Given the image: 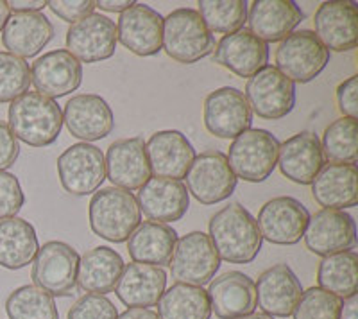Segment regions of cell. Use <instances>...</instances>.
<instances>
[{
	"mask_svg": "<svg viewBox=\"0 0 358 319\" xmlns=\"http://www.w3.org/2000/svg\"><path fill=\"white\" fill-rule=\"evenodd\" d=\"M9 15H11V11H9V6L6 0H0V33L4 31V25L6 22H8Z\"/></svg>",
	"mask_w": 358,
	"mask_h": 319,
	"instance_id": "obj_50",
	"label": "cell"
},
{
	"mask_svg": "<svg viewBox=\"0 0 358 319\" xmlns=\"http://www.w3.org/2000/svg\"><path fill=\"white\" fill-rule=\"evenodd\" d=\"M79 253L62 241L45 242L33 260L31 278L50 296L65 298L78 289Z\"/></svg>",
	"mask_w": 358,
	"mask_h": 319,
	"instance_id": "obj_6",
	"label": "cell"
},
{
	"mask_svg": "<svg viewBox=\"0 0 358 319\" xmlns=\"http://www.w3.org/2000/svg\"><path fill=\"white\" fill-rule=\"evenodd\" d=\"M156 314L159 319H210L212 307L203 287L176 283L165 289Z\"/></svg>",
	"mask_w": 358,
	"mask_h": 319,
	"instance_id": "obj_34",
	"label": "cell"
},
{
	"mask_svg": "<svg viewBox=\"0 0 358 319\" xmlns=\"http://www.w3.org/2000/svg\"><path fill=\"white\" fill-rule=\"evenodd\" d=\"M315 36L328 50L348 52L358 45V9L350 0L322 2L313 15Z\"/></svg>",
	"mask_w": 358,
	"mask_h": 319,
	"instance_id": "obj_17",
	"label": "cell"
},
{
	"mask_svg": "<svg viewBox=\"0 0 358 319\" xmlns=\"http://www.w3.org/2000/svg\"><path fill=\"white\" fill-rule=\"evenodd\" d=\"M317 283L337 298H351L358 289V255L344 251L324 257L317 267Z\"/></svg>",
	"mask_w": 358,
	"mask_h": 319,
	"instance_id": "obj_35",
	"label": "cell"
},
{
	"mask_svg": "<svg viewBox=\"0 0 358 319\" xmlns=\"http://www.w3.org/2000/svg\"><path fill=\"white\" fill-rule=\"evenodd\" d=\"M321 146L330 164H355L358 158V120L341 117L331 122L324 129Z\"/></svg>",
	"mask_w": 358,
	"mask_h": 319,
	"instance_id": "obj_37",
	"label": "cell"
},
{
	"mask_svg": "<svg viewBox=\"0 0 358 319\" xmlns=\"http://www.w3.org/2000/svg\"><path fill=\"white\" fill-rule=\"evenodd\" d=\"M213 57L220 66L238 78H252L268 63V45L257 38L249 29H241L220 38Z\"/></svg>",
	"mask_w": 358,
	"mask_h": 319,
	"instance_id": "obj_25",
	"label": "cell"
},
{
	"mask_svg": "<svg viewBox=\"0 0 358 319\" xmlns=\"http://www.w3.org/2000/svg\"><path fill=\"white\" fill-rule=\"evenodd\" d=\"M90 228L108 242H126L140 226L142 212L133 192L122 188H101L90 199Z\"/></svg>",
	"mask_w": 358,
	"mask_h": 319,
	"instance_id": "obj_3",
	"label": "cell"
},
{
	"mask_svg": "<svg viewBox=\"0 0 358 319\" xmlns=\"http://www.w3.org/2000/svg\"><path fill=\"white\" fill-rule=\"evenodd\" d=\"M215 38L196 9L179 8L163 18L162 49L174 62L192 65L215 50Z\"/></svg>",
	"mask_w": 358,
	"mask_h": 319,
	"instance_id": "obj_4",
	"label": "cell"
},
{
	"mask_svg": "<svg viewBox=\"0 0 358 319\" xmlns=\"http://www.w3.org/2000/svg\"><path fill=\"white\" fill-rule=\"evenodd\" d=\"M245 101L260 119L280 120L296 106V85L273 65L248 79Z\"/></svg>",
	"mask_w": 358,
	"mask_h": 319,
	"instance_id": "obj_10",
	"label": "cell"
},
{
	"mask_svg": "<svg viewBox=\"0 0 358 319\" xmlns=\"http://www.w3.org/2000/svg\"><path fill=\"white\" fill-rule=\"evenodd\" d=\"M25 203L24 190L15 174L0 171V221L17 217Z\"/></svg>",
	"mask_w": 358,
	"mask_h": 319,
	"instance_id": "obj_42",
	"label": "cell"
},
{
	"mask_svg": "<svg viewBox=\"0 0 358 319\" xmlns=\"http://www.w3.org/2000/svg\"><path fill=\"white\" fill-rule=\"evenodd\" d=\"M47 8L56 17L72 25L95 11V0H50L47 2Z\"/></svg>",
	"mask_w": 358,
	"mask_h": 319,
	"instance_id": "obj_43",
	"label": "cell"
},
{
	"mask_svg": "<svg viewBox=\"0 0 358 319\" xmlns=\"http://www.w3.org/2000/svg\"><path fill=\"white\" fill-rule=\"evenodd\" d=\"M117 319H159L158 314L151 309H127Z\"/></svg>",
	"mask_w": 358,
	"mask_h": 319,
	"instance_id": "obj_49",
	"label": "cell"
},
{
	"mask_svg": "<svg viewBox=\"0 0 358 319\" xmlns=\"http://www.w3.org/2000/svg\"><path fill=\"white\" fill-rule=\"evenodd\" d=\"M54 38V25L43 13H13L2 31V45L13 56L34 57Z\"/></svg>",
	"mask_w": 358,
	"mask_h": 319,
	"instance_id": "obj_27",
	"label": "cell"
},
{
	"mask_svg": "<svg viewBox=\"0 0 358 319\" xmlns=\"http://www.w3.org/2000/svg\"><path fill=\"white\" fill-rule=\"evenodd\" d=\"M8 119L13 135L31 148H47L56 142L63 129L62 106L38 92H25L15 99Z\"/></svg>",
	"mask_w": 358,
	"mask_h": 319,
	"instance_id": "obj_2",
	"label": "cell"
},
{
	"mask_svg": "<svg viewBox=\"0 0 358 319\" xmlns=\"http://www.w3.org/2000/svg\"><path fill=\"white\" fill-rule=\"evenodd\" d=\"M167 289V273L163 267L147 264H124L115 295L129 309H147L158 305Z\"/></svg>",
	"mask_w": 358,
	"mask_h": 319,
	"instance_id": "obj_29",
	"label": "cell"
},
{
	"mask_svg": "<svg viewBox=\"0 0 358 319\" xmlns=\"http://www.w3.org/2000/svg\"><path fill=\"white\" fill-rule=\"evenodd\" d=\"M257 305L271 318H289L292 316L297 302L301 299L303 285L290 266L276 264L258 276Z\"/></svg>",
	"mask_w": 358,
	"mask_h": 319,
	"instance_id": "obj_22",
	"label": "cell"
},
{
	"mask_svg": "<svg viewBox=\"0 0 358 319\" xmlns=\"http://www.w3.org/2000/svg\"><path fill=\"white\" fill-rule=\"evenodd\" d=\"M31 86V69L22 57L0 50V103H13Z\"/></svg>",
	"mask_w": 358,
	"mask_h": 319,
	"instance_id": "obj_39",
	"label": "cell"
},
{
	"mask_svg": "<svg viewBox=\"0 0 358 319\" xmlns=\"http://www.w3.org/2000/svg\"><path fill=\"white\" fill-rule=\"evenodd\" d=\"M140 212L152 222L181 221L190 206V194L187 185L178 180H165V178H151L142 188L138 197Z\"/></svg>",
	"mask_w": 358,
	"mask_h": 319,
	"instance_id": "obj_23",
	"label": "cell"
},
{
	"mask_svg": "<svg viewBox=\"0 0 358 319\" xmlns=\"http://www.w3.org/2000/svg\"><path fill=\"white\" fill-rule=\"evenodd\" d=\"M278 165L287 180L297 185H312L326 165L321 139L312 132H301L280 143Z\"/></svg>",
	"mask_w": 358,
	"mask_h": 319,
	"instance_id": "obj_24",
	"label": "cell"
},
{
	"mask_svg": "<svg viewBox=\"0 0 358 319\" xmlns=\"http://www.w3.org/2000/svg\"><path fill=\"white\" fill-rule=\"evenodd\" d=\"M18 156H20V142L13 135L8 122L0 120V171L15 165Z\"/></svg>",
	"mask_w": 358,
	"mask_h": 319,
	"instance_id": "obj_45",
	"label": "cell"
},
{
	"mask_svg": "<svg viewBox=\"0 0 358 319\" xmlns=\"http://www.w3.org/2000/svg\"><path fill=\"white\" fill-rule=\"evenodd\" d=\"M203 119L210 135L236 139L251 127L252 111L241 90L222 86L204 99Z\"/></svg>",
	"mask_w": 358,
	"mask_h": 319,
	"instance_id": "obj_13",
	"label": "cell"
},
{
	"mask_svg": "<svg viewBox=\"0 0 358 319\" xmlns=\"http://www.w3.org/2000/svg\"><path fill=\"white\" fill-rule=\"evenodd\" d=\"M169 266L172 278L178 283L203 287L212 282L219 271L220 258L210 235L190 232L178 239Z\"/></svg>",
	"mask_w": 358,
	"mask_h": 319,
	"instance_id": "obj_8",
	"label": "cell"
},
{
	"mask_svg": "<svg viewBox=\"0 0 358 319\" xmlns=\"http://www.w3.org/2000/svg\"><path fill=\"white\" fill-rule=\"evenodd\" d=\"M305 15L294 0H255L248 11L249 31L262 41H281L301 24Z\"/></svg>",
	"mask_w": 358,
	"mask_h": 319,
	"instance_id": "obj_28",
	"label": "cell"
},
{
	"mask_svg": "<svg viewBox=\"0 0 358 319\" xmlns=\"http://www.w3.org/2000/svg\"><path fill=\"white\" fill-rule=\"evenodd\" d=\"M163 17L151 6L134 2L120 13L117 40L136 56H155L162 50Z\"/></svg>",
	"mask_w": 358,
	"mask_h": 319,
	"instance_id": "obj_20",
	"label": "cell"
},
{
	"mask_svg": "<svg viewBox=\"0 0 358 319\" xmlns=\"http://www.w3.org/2000/svg\"><path fill=\"white\" fill-rule=\"evenodd\" d=\"M236 319H274V318H271V316L264 314V312H252V314L244 316V318H236Z\"/></svg>",
	"mask_w": 358,
	"mask_h": 319,
	"instance_id": "obj_51",
	"label": "cell"
},
{
	"mask_svg": "<svg viewBox=\"0 0 358 319\" xmlns=\"http://www.w3.org/2000/svg\"><path fill=\"white\" fill-rule=\"evenodd\" d=\"M134 2L129 0H120V2H110V0H97L95 2V8L102 9V11L108 13H124L126 9H129Z\"/></svg>",
	"mask_w": 358,
	"mask_h": 319,
	"instance_id": "obj_47",
	"label": "cell"
},
{
	"mask_svg": "<svg viewBox=\"0 0 358 319\" xmlns=\"http://www.w3.org/2000/svg\"><path fill=\"white\" fill-rule=\"evenodd\" d=\"M9 319H59L56 302L36 285H22L6 299Z\"/></svg>",
	"mask_w": 358,
	"mask_h": 319,
	"instance_id": "obj_36",
	"label": "cell"
},
{
	"mask_svg": "<svg viewBox=\"0 0 358 319\" xmlns=\"http://www.w3.org/2000/svg\"><path fill=\"white\" fill-rule=\"evenodd\" d=\"M57 176L70 196L95 194L106 180L104 155L92 143H73L57 158Z\"/></svg>",
	"mask_w": 358,
	"mask_h": 319,
	"instance_id": "obj_9",
	"label": "cell"
},
{
	"mask_svg": "<svg viewBox=\"0 0 358 319\" xmlns=\"http://www.w3.org/2000/svg\"><path fill=\"white\" fill-rule=\"evenodd\" d=\"M9 11L13 13H40L41 9L47 8L45 0H36V2H20V0H11L8 2Z\"/></svg>",
	"mask_w": 358,
	"mask_h": 319,
	"instance_id": "obj_46",
	"label": "cell"
},
{
	"mask_svg": "<svg viewBox=\"0 0 358 319\" xmlns=\"http://www.w3.org/2000/svg\"><path fill=\"white\" fill-rule=\"evenodd\" d=\"M81 83L83 65L66 49L45 52L31 66V85L45 97H65L78 90Z\"/></svg>",
	"mask_w": 358,
	"mask_h": 319,
	"instance_id": "obj_18",
	"label": "cell"
},
{
	"mask_svg": "<svg viewBox=\"0 0 358 319\" xmlns=\"http://www.w3.org/2000/svg\"><path fill=\"white\" fill-rule=\"evenodd\" d=\"M117 25L101 13H92L66 31V50L79 63L110 59L117 50Z\"/></svg>",
	"mask_w": 358,
	"mask_h": 319,
	"instance_id": "obj_14",
	"label": "cell"
},
{
	"mask_svg": "<svg viewBox=\"0 0 358 319\" xmlns=\"http://www.w3.org/2000/svg\"><path fill=\"white\" fill-rule=\"evenodd\" d=\"M338 319H358V298L357 295L346 298L342 302L341 307V316Z\"/></svg>",
	"mask_w": 358,
	"mask_h": 319,
	"instance_id": "obj_48",
	"label": "cell"
},
{
	"mask_svg": "<svg viewBox=\"0 0 358 319\" xmlns=\"http://www.w3.org/2000/svg\"><path fill=\"white\" fill-rule=\"evenodd\" d=\"M305 244L319 257L351 251L357 242L355 219L344 210H324L310 217L305 229Z\"/></svg>",
	"mask_w": 358,
	"mask_h": 319,
	"instance_id": "obj_15",
	"label": "cell"
},
{
	"mask_svg": "<svg viewBox=\"0 0 358 319\" xmlns=\"http://www.w3.org/2000/svg\"><path fill=\"white\" fill-rule=\"evenodd\" d=\"M124 269L122 257L108 246H97L79 257L78 285L90 295L115 291Z\"/></svg>",
	"mask_w": 358,
	"mask_h": 319,
	"instance_id": "obj_31",
	"label": "cell"
},
{
	"mask_svg": "<svg viewBox=\"0 0 358 319\" xmlns=\"http://www.w3.org/2000/svg\"><path fill=\"white\" fill-rule=\"evenodd\" d=\"M274 62L276 69L294 85H305L326 69L330 62V50L317 40L313 31L303 29L281 40L274 54Z\"/></svg>",
	"mask_w": 358,
	"mask_h": 319,
	"instance_id": "obj_7",
	"label": "cell"
},
{
	"mask_svg": "<svg viewBox=\"0 0 358 319\" xmlns=\"http://www.w3.org/2000/svg\"><path fill=\"white\" fill-rule=\"evenodd\" d=\"M308 221L310 212L301 201L290 196H280L262 206L257 225L262 239L271 244L294 246L303 239Z\"/></svg>",
	"mask_w": 358,
	"mask_h": 319,
	"instance_id": "obj_12",
	"label": "cell"
},
{
	"mask_svg": "<svg viewBox=\"0 0 358 319\" xmlns=\"http://www.w3.org/2000/svg\"><path fill=\"white\" fill-rule=\"evenodd\" d=\"M63 124L70 135L90 143L106 139L115 127V115L106 99L95 94L73 95L63 110Z\"/></svg>",
	"mask_w": 358,
	"mask_h": 319,
	"instance_id": "obj_19",
	"label": "cell"
},
{
	"mask_svg": "<svg viewBox=\"0 0 358 319\" xmlns=\"http://www.w3.org/2000/svg\"><path fill=\"white\" fill-rule=\"evenodd\" d=\"M210 239L220 260L229 264H251L262 250L257 219L241 205L229 203L210 219Z\"/></svg>",
	"mask_w": 358,
	"mask_h": 319,
	"instance_id": "obj_1",
	"label": "cell"
},
{
	"mask_svg": "<svg viewBox=\"0 0 358 319\" xmlns=\"http://www.w3.org/2000/svg\"><path fill=\"white\" fill-rule=\"evenodd\" d=\"M313 199L324 210L353 208L358 203V171L355 164H326L312 181Z\"/></svg>",
	"mask_w": 358,
	"mask_h": 319,
	"instance_id": "obj_30",
	"label": "cell"
},
{
	"mask_svg": "<svg viewBox=\"0 0 358 319\" xmlns=\"http://www.w3.org/2000/svg\"><path fill=\"white\" fill-rule=\"evenodd\" d=\"M118 311L106 296L85 295L73 303L69 319H117Z\"/></svg>",
	"mask_w": 358,
	"mask_h": 319,
	"instance_id": "obj_41",
	"label": "cell"
},
{
	"mask_svg": "<svg viewBox=\"0 0 358 319\" xmlns=\"http://www.w3.org/2000/svg\"><path fill=\"white\" fill-rule=\"evenodd\" d=\"M199 17L210 33L233 34L244 29L248 22L245 0H199Z\"/></svg>",
	"mask_w": 358,
	"mask_h": 319,
	"instance_id": "obj_38",
	"label": "cell"
},
{
	"mask_svg": "<svg viewBox=\"0 0 358 319\" xmlns=\"http://www.w3.org/2000/svg\"><path fill=\"white\" fill-rule=\"evenodd\" d=\"M40 250L34 226L22 217L0 221V267L17 271L29 266Z\"/></svg>",
	"mask_w": 358,
	"mask_h": 319,
	"instance_id": "obj_33",
	"label": "cell"
},
{
	"mask_svg": "<svg viewBox=\"0 0 358 319\" xmlns=\"http://www.w3.org/2000/svg\"><path fill=\"white\" fill-rule=\"evenodd\" d=\"M145 153L155 178L181 181L187 176L196 149L178 129L158 132L145 142Z\"/></svg>",
	"mask_w": 358,
	"mask_h": 319,
	"instance_id": "obj_21",
	"label": "cell"
},
{
	"mask_svg": "<svg viewBox=\"0 0 358 319\" xmlns=\"http://www.w3.org/2000/svg\"><path fill=\"white\" fill-rule=\"evenodd\" d=\"M104 164L106 178L113 183V187L127 192L140 190L152 176L145 153V140L142 136L117 140L111 143L104 156Z\"/></svg>",
	"mask_w": 358,
	"mask_h": 319,
	"instance_id": "obj_16",
	"label": "cell"
},
{
	"mask_svg": "<svg viewBox=\"0 0 358 319\" xmlns=\"http://www.w3.org/2000/svg\"><path fill=\"white\" fill-rule=\"evenodd\" d=\"M208 298L212 314L220 319L244 318L257 309L255 280L241 271H229L210 282Z\"/></svg>",
	"mask_w": 358,
	"mask_h": 319,
	"instance_id": "obj_26",
	"label": "cell"
},
{
	"mask_svg": "<svg viewBox=\"0 0 358 319\" xmlns=\"http://www.w3.org/2000/svg\"><path fill=\"white\" fill-rule=\"evenodd\" d=\"M341 307V298L321 287H310L308 291H303L292 314L294 319H338Z\"/></svg>",
	"mask_w": 358,
	"mask_h": 319,
	"instance_id": "obj_40",
	"label": "cell"
},
{
	"mask_svg": "<svg viewBox=\"0 0 358 319\" xmlns=\"http://www.w3.org/2000/svg\"><path fill=\"white\" fill-rule=\"evenodd\" d=\"M187 190L201 205H217L226 201L236 188V178L220 151L201 153L187 172Z\"/></svg>",
	"mask_w": 358,
	"mask_h": 319,
	"instance_id": "obj_11",
	"label": "cell"
},
{
	"mask_svg": "<svg viewBox=\"0 0 358 319\" xmlns=\"http://www.w3.org/2000/svg\"><path fill=\"white\" fill-rule=\"evenodd\" d=\"M280 142L267 129L249 127L236 136L226 155L233 174L249 183H262L274 172L278 165Z\"/></svg>",
	"mask_w": 358,
	"mask_h": 319,
	"instance_id": "obj_5",
	"label": "cell"
},
{
	"mask_svg": "<svg viewBox=\"0 0 358 319\" xmlns=\"http://www.w3.org/2000/svg\"><path fill=\"white\" fill-rule=\"evenodd\" d=\"M178 232L172 226L162 222H140L131 237L127 239V251L133 262L147 266H169L174 253Z\"/></svg>",
	"mask_w": 358,
	"mask_h": 319,
	"instance_id": "obj_32",
	"label": "cell"
},
{
	"mask_svg": "<svg viewBox=\"0 0 358 319\" xmlns=\"http://www.w3.org/2000/svg\"><path fill=\"white\" fill-rule=\"evenodd\" d=\"M358 76H351L337 88V104L344 117L357 119L358 115Z\"/></svg>",
	"mask_w": 358,
	"mask_h": 319,
	"instance_id": "obj_44",
	"label": "cell"
}]
</instances>
